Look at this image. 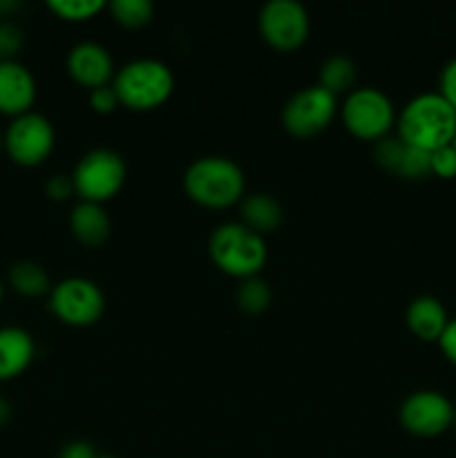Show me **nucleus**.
Masks as SVG:
<instances>
[{
	"label": "nucleus",
	"instance_id": "nucleus-1",
	"mask_svg": "<svg viewBox=\"0 0 456 458\" xmlns=\"http://www.w3.org/2000/svg\"><path fill=\"white\" fill-rule=\"evenodd\" d=\"M183 192L201 208H232L246 195L244 170L228 157H199L183 173Z\"/></svg>",
	"mask_w": 456,
	"mask_h": 458
},
{
	"label": "nucleus",
	"instance_id": "nucleus-2",
	"mask_svg": "<svg viewBox=\"0 0 456 458\" xmlns=\"http://www.w3.org/2000/svg\"><path fill=\"white\" fill-rule=\"evenodd\" d=\"M456 110L438 92L416 94L396 114V137L425 152L452 143Z\"/></svg>",
	"mask_w": 456,
	"mask_h": 458
},
{
	"label": "nucleus",
	"instance_id": "nucleus-3",
	"mask_svg": "<svg viewBox=\"0 0 456 458\" xmlns=\"http://www.w3.org/2000/svg\"><path fill=\"white\" fill-rule=\"evenodd\" d=\"M210 262L228 277H259L268 262V246L262 235L241 222H224L208 237Z\"/></svg>",
	"mask_w": 456,
	"mask_h": 458
},
{
	"label": "nucleus",
	"instance_id": "nucleus-4",
	"mask_svg": "<svg viewBox=\"0 0 456 458\" xmlns=\"http://www.w3.org/2000/svg\"><path fill=\"white\" fill-rule=\"evenodd\" d=\"M112 88L123 107L132 112H152L173 97L174 74L164 61L134 58L116 70Z\"/></svg>",
	"mask_w": 456,
	"mask_h": 458
},
{
	"label": "nucleus",
	"instance_id": "nucleus-5",
	"mask_svg": "<svg viewBox=\"0 0 456 458\" xmlns=\"http://www.w3.org/2000/svg\"><path fill=\"white\" fill-rule=\"evenodd\" d=\"M340 121L351 137L378 143L396 128V107L378 88H356L340 103Z\"/></svg>",
	"mask_w": 456,
	"mask_h": 458
},
{
	"label": "nucleus",
	"instance_id": "nucleus-6",
	"mask_svg": "<svg viewBox=\"0 0 456 458\" xmlns=\"http://www.w3.org/2000/svg\"><path fill=\"white\" fill-rule=\"evenodd\" d=\"M70 177L79 201L103 206L125 186L128 168L123 157L112 148H92L76 161Z\"/></svg>",
	"mask_w": 456,
	"mask_h": 458
},
{
	"label": "nucleus",
	"instance_id": "nucleus-7",
	"mask_svg": "<svg viewBox=\"0 0 456 458\" xmlns=\"http://www.w3.org/2000/svg\"><path fill=\"white\" fill-rule=\"evenodd\" d=\"M47 307L58 322L74 329L97 325L106 313V293L88 277H65L47 295Z\"/></svg>",
	"mask_w": 456,
	"mask_h": 458
},
{
	"label": "nucleus",
	"instance_id": "nucleus-8",
	"mask_svg": "<svg viewBox=\"0 0 456 458\" xmlns=\"http://www.w3.org/2000/svg\"><path fill=\"white\" fill-rule=\"evenodd\" d=\"M56 148L54 123L40 112H27L9 121L3 132V150L9 159L22 168H36L45 164Z\"/></svg>",
	"mask_w": 456,
	"mask_h": 458
},
{
	"label": "nucleus",
	"instance_id": "nucleus-9",
	"mask_svg": "<svg viewBox=\"0 0 456 458\" xmlns=\"http://www.w3.org/2000/svg\"><path fill=\"white\" fill-rule=\"evenodd\" d=\"M338 98L322 89L320 85H308L298 89L282 107V128L295 139H311L325 132L338 116Z\"/></svg>",
	"mask_w": 456,
	"mask_h": 458
},
{
	"label": "nucleus",
	"instance_id": "nucleus-10",
	"mask_svg": "<svg viewBox=\"0 0 456 458\" xmlns=\"http://www.w3.org/2000/svg\"><path fill=\"white\" fill-rule=\"evenodd\" d=\"M258 30L264 43L282 54L302 47L311 34V21L298 0H271L259 9Z\"/></svg>",
	"mask_w": 456,
	"mask_h": 458
},
{
	"label": "nucleus",
	"instance_id": "nucleus-11",
	"mask_svg": "<svg viewBox=\"0 0 456 458\" xmlns=\"http://www.w3.org/2000/svg\"><path fill=\"white\" fill-rule=\"evenodd\" d=\"M454 410L450 398L438 389H416L401 403L398 420L411 437L434 438L454 425Z\"/></svg>",
	"mask_w": 456,
	"mask_h": 458
},
{
	"label": "nucleus",
	"instance_id": "nucleus-12",
	"mask_svg": "<svg viewBox=\"0 0 456 458\" xmlns=\"http://www.w3.org/2000/svg\"><path fill=\"white\" fill-rule=\"evenodd\" d=\"M65 70L76 85L89 89V92L103 88V85H110L116 74L110 49L94 40H83L70 49Z\"/></svg>",
	"mask_w": 456,
	"mask_h": 458
},
{
	"label": "nucleus",
	"instance_id": "nucleus-13",
	"mask_svg": "<svg viewBox=\"0 0 456 458\" xmlns=\"http://www.w3.org/2000/svg\"><path fill=\"white\" fill-rule=\"evenodd\" d=\"M38 88L30 67L21 61H0V114L16 119L34 107Z\"/></svg>",
	"mask_w": 456,
	"mask_h": 458
},
{
	"label": "nucleus",
	"instance_id": "nucleus-14",
	"mask_svg": "<svg viewBox=\"0 0 456 458\" xmlns=\"http://www.w3.org/2000/svg\"><path fill=\"white\" fill-rule=\"evenodd\" d=\"M374 159L380 168L402 179H423L429 174V152L410 146L396 134L376 143Z\"/></svg>",
	"mask_w": 456,
	"mask_h": 458
},
{
	"label": "nucleus",
	"instance_id": "nucleus-15",
	"mask_svg": "<svg viewBox=\"0 0 456 458\" xmlns=\"http://www.w3.org/2000/svg\"><path fill=\"white\" fill-rule=\"evenodd\" d=\"M36 343L22 327H0V383L18 378L30 369Z\"/></svg>",
	"mask_w": 456,
	"mask_h": 458
},
{
	"label": "nucleus",
	"instance_id": "nucleus-16",
	"mask_svg": "<svg viewBox=\"0 0 456 458\" xmlns=\"http://www.w3.org/2000/svg\"><path fill=\"white\" fill-rule=\"evenodd\" d=\"M407 329L423 343H438V338L445 331L450 316H447L445 304L434 295H418L407 304L405 311Z\"/></svg>",
	"mask_w": 456,
	"mask_h": 458
},
{
	"label": "nucleus",
	"instance_id": "nucleus-17",
	"mask_svg": "<svg viewBox=\"0 0 456 458\" xmlns=\"http://www.w3.org/2000/svg\"><path fill=\"white\" fill-rule=\"evenodd\" d=\"M70 231L76 242L89 249L106 244L112 235V222L106 206L79 201L70 213Z\"/></svg>",
	"mask_w": 456,
	"mask_h": 458
},
{
	"label": "nucleus",
	"instance_id": "nucleus-18",
	"mask_svg": "<svg viewBox=\"0 0 456 458\" xmlns=\"http://www.w3.org/2000/svg\"><path fill=\"white\" fill-rule=\"evenodd\" d=\"M237 208H240V222L262 237L266 235V233L277 231L282 219H284L282 204L275 197L268 195V192L244 195V199L237 204Z\"/></svg>",
	"mask_w": 456,
	"mask_h": 458
},
{
	"label": "nucleus",
	"instance_id": "nucleus-19",
	"mask_svg": "<svg viewBox=\"0 0 456 458\" xmlns=\"http://www.w3.org/2000/svg\"><path fill=\"white\" fill-rule=\"evenodd\" d=\"M7 286L22 298H40V295H49L54 284L43 264L21 259V262L9 267Z\"/></svg>",
	"mask_w": 456,
	"mask_h": 458
},
{
	"label": "nucleus",
	"instance_id": "nucleus-20",
	"mask_svg": "<svg viewBox=\"0 0 456 458\" xmlns=\"http://www.w3.org/2000/svg\"><path fill=\"white\" fill-rule=\"evenodd\" d=\"M356 79H358L356 63H353L349 56H344V54H334V56H329L325 63H322L317 85L338 98V97H347L351 89H356Z\"/></svg>",
	"mask_w": 456,
	"mask_h": 458
},
{
	"label": "nucleus",
	"instance_id": "nucleus-21",
	"mask_svg": "<svg viewBox=\"0 0 456 458\" xmlns=\"http://www.w3.org/2000/svg\"><path fill=\"white\" fill-rule=\"evenodd\" d=\"M235 302L240 311L249 313V316H259L266 311L273 302L271 286L262 280V277H250V280H241L235 291Z\"/></svg>",
	"mask_w": 456,
	"mask_h": 458
},
{
	"label": "nucleus",
	"instance_id": "nucleus-22",
	"mask_svg": "<svg viewBox=\"0 0 456 458\" xmlns=\"http://www.w3.org/2000/svg\"><path fill=\"white\" fill-rule=\"evenodd\" d=\"M107 9L114 22L128 30H141L155 16V4L150 0H112Z\"/></svg>",
	"mask_w": 456,
	"mask_h": 458
},
{
	"label": "nucleus",
	"instance_id": "nucleus-23",
	"mask_svg": "<svg viewBox=\"0 0 456 458\" xmlns=\"http://www.w3.org/2000/svg\"><path fill=\"white\" fill-rule=\"evenodd\" d=\"M107 4L103 0H49L47 9L67 22H85L97 18Z\"/></svg>",
	"mask_w": 456,
	"mask_h": 458
},
{
	"label": "nucleus",
	"instance_id": "nucleus-24",
	"mask_svg": "<svg viewBox=\"0 0 456 458\" xmlns=\"http://www.w3.org/2000/svg\"><path fill=\"white\" fill-rule=\"evenodd\" d=\"M25 47V31L18 22L0 21V61H18Z\"/></svg>",
	"mask_w": 456,
	"mask_h": 458
},
{
	"label": "nucleus",
	"instance_id": "nucleus-25",
	"mask_svg": "<svg viewBox=\"0 0 456 458\" xmlns=\"http://www.w3.org/2000/svg\"><path fill=\"white\" fill-rule=\"evenodd\" d=\"M429 174L441 179L456 177V148L452 143L429 152Z\"/></svg>",
	"mask_w": 456,
	"mask_h": 458
},
{
	"label": "nucleus",
	"instance_id": "nucleus-26",
	"mask_svg": "<svg viewBox=\"0 0 456 458\" xmlns=\"http://www.w3.org/2000/svg\"><path fill=\"white\" fill-rule=\"evenodd\" d=\"M121 106L119 97H116L114 88L110 85H103V88H97L89 92V107H92L97 114H112L116 107Z\"/></svg>",
	"mask_w": 456,
	"mask_h": 458
},
{
	"label": "nucleus",
	"instance_id": "nucleus-27",
	"mask_svg": "<svg viewBox=\"0 0 456 458\" xmlns=\"http://www.w3.org/2000/svg\"><path fill=\"white\" fill-rule=\"evenodd\" d=\"M438 94L456 110V56L443 65L441 76H438Z\"/></svg>",
	"mask_w": 456,
	"mask_h": 458
},
{
	"label": "nucleus",
	"instance_id": "nucleus-28",
	"mask_svg": "<svg viewBox=\"0 0 456 458\" xmlns=\"http://www.w3.org/2000/svg\"><path fill=\"white\" fill-rule=\"evenodd\" d=\"M45 192H47L49 199L65 201L67 197L74 195V183H72V177H67V174H54V177L45 183Z\"/></svg>",
	"mask_w": 456,
	"mask_h": 458
},
{
	"label": "nucleus",
	"instance_id": "nucleus-29",
	"mask_svg": "<svg viewBox=\"0 0 456 458\" xmlns=\"http://www.w3.org/2000/svg\"><path fill=\"white\" fill-rule=\"evenodd\" d=\"M438 347H441V353L447 358V362L456 365V318H450L445 331L438 338Z\"/></svg>",
	"mask_w": 456,
	"mask_h": 458
},
{
	"label": "nucleus",
	"instance_id": "nucleus-30",
	"mask_svg": "<svg viewBox=\"0 0 456 458\" xmlns=\"http://www.w3.org/2000/svg\"><path fill=\"white\" fill-rule=\"evenodd\" d=\"M58 458H97V452H94V447L89 443L74 441L63 447Z\"/></svg>",
	"mask_w": 456,
	"mask_h": 458
},
{
	"label": "nucleus",
	"instance_id": "nucleus-31",
	"mask_svg": "<svg viewBox=\"0 0 456 458\" xmlns=\"http://www.w3.org/2000/svg\"><path fill=\"white\" fill-rule=\"evenodd\" d=\"M9 419H12V405H9L7 398L0 396V428H3V425H7Z\"/></svg>",
	"mask_w": 456,
	"mask_h": 458
},
{
	"label": "nucleus",
	"instance_id": "nucleus-32",
	"mask_svg": "<svg viewBox=\"0 0 456 458\" xmlns=\"http://www.w3.org/2000/svg\"><path fill=\"white\" fill-rule=\"evenodd\" d=\"M3 298H4V282L0 280V302H3Z\"/></svg>",
	"mask_w": 456,
	"mask_h": 458
},
{
	"label": "nucleus",
	"instance_id": "nucleus-33",
	"mask_svg": "<svg viewBox=\"0 0 456 458\" xmlns=\"http://www.w3.org/2000/svg\"><path fill=\"white\" fill-rule=\"evenodd\" d=\"M97 458H116V456H110V454H97Z\"/></svg>",
	"mask_w": 456,
	"mask_h": 458
},
{
	"label": "nucleus",
	"instance_id": "nucleus-34",
	"mask_svg": "<svg viewBox=\"0 0 456 458\" xmlns=\"http://www.w3.org/2000/svg\"><path fill=\"white\" fill-rule=\"evenodd\" d=\"M0 150H3V130H0Z\"/></svg>",
	"mask_w": 456,
	"mask_h": 458
},
{
	"label": "nucleus",
	"instance_id": "nucleus-35",
	"mask_svg": "<svg viewBox=\"0 0 456 458\" xmlns=\"http://www.w3.org/2000/svg\"><path fill=\"white\" fill-rule=\"evenodd\" d=\"M452 146H454V148H456V134H454V139H452Z\"/></svg>",
	"mask_w": 456,
	"mask_h": 458
},
{
	"label": "nucleus",
	"instance_id": "nucleus-36",
	"mask_svg": "<svg viewBox=\"0 0 456 458\" xmlns=\"http://www.w3.org/2000/svg\"><path fill=\"white\" fill-rule=\"evenodd\" d=\"M454 425H456V410H454Z\"/></svg>",
	"mask_w": 456,
	"mask_h": 458
}]
</instances>
